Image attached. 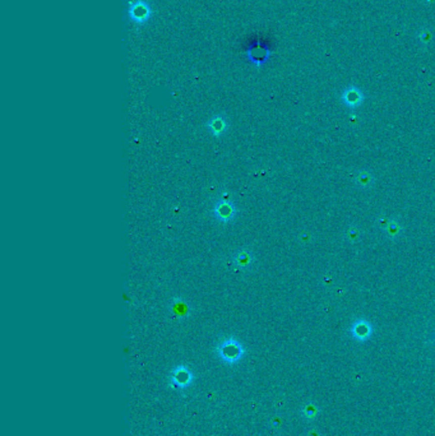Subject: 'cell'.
Returning a JSON list of instances; mask_svg holds the SVG:
<instances>
[{
	"label": "cell",
	"instance_id": "6da1fadb",
	"mask_svg": "<svg viewBox=\"0 0 435 436\" xmlns=\"http://www.w3.org/2000/svg\"><path fill=\"white\" fill-rule=\"evenodd\" d=\"M245 347L239 339L235 337H226L222 338L216 346V353L223 363L235 365L240 362L245 356Z\"/></svg>",
	"mask_w": 435,
	"mask_h": 436
},
{
	"label": "cell",
	"instance_id": "7a4b0ae2",
	"mask_svg": "<svg viewBox=\"0 0 435 436\" xmlns=\"http://www.w3.org/2000/svg\"><path fill=\"white\" fill-rule=\"evenodd\" d=\"M211 213H212V217L215 218L216 221L220 222V224L227 225L236 220L237 214H239V209H237L236 204L231 199L218 198L215 202V204H213Z\"/></svg>",
	"mask_w": 435,
	"mask_h": 436
},
{
	"label": "cell",
	"instance_id": "3957f363",
	"mask_svg": "<svg viewBox=\"0 0 435 436\" xmlns=\"http://www.w3.org/2000/svg\"><path fill=\"white\" fill-rule=\"evenodd\" d=\"M152 7L147 0H133L129 3L128 16L133 23L142 26L146 24L152 17Z\"/></svg>",
	"mask_w": 435,
	"mask_h": 436
},
{
	"label": "cell",
	"instance_id": "277c9868",
	"mask_svg": "<svg viewBox=\"0 0 435 436\" xmlns=\"http://www.w3.org/2000/svg\"><path fill=\"white\" fill-rule=\"evenodd\" d=\"M169 312L172 318L183 321L190 318L193 314V307L188 300L181 296H176L170 300Z\"/></svg>",
	"mask_w": 435,
	"mask_h": 436
},
{
	"label": "cell",
	"instance_id": "5b68a950",
	"mask_svg": "<svg viewBox=\"0 0 435 436\" xmlns=\"http://www.w3.org/2000/svg\"><path fill=\"white\" fill-rule=\"evenodd\" d=\"M193 382V372L188 366H176L171 372L170 376V385L175 389H185Z\"/></svg>",
	"mask_w": 435,
	"mask_h": 436
},
{
	"label": "cell",
	"instance_id": "8992f818",
	"mask_svg": "<svg viewBox=\"0 0 435 436\" xmlns=\"http://www.w3.org/2000/svg\"><path fill=\"white\" fill-rule=\"evenodd\" d=\"M228 127H230L228 120L223 114H216V115L211 116L210 120L206 123V128L213 138L225 137L228 132Z\"/></svg>",
	"mask_w": 435,
	"mask_h": 436
},
{
	"label": "cell",
	"instance_id": "52a82bcc",
	"mask_svg": "<svg viewBox=\"0 0 435 436\" xmlns=\"http://www.w3.org/2000/svg\"><path fill=\"white\" fill-rule=\"evenodd\" d=\"M255 261V256L252 250L249 249H237L234 254H232V263L236 268L240 270H248L253 266Z\"/></svg>",
	"mask_w": 435,
	"mask_h": 436
},
{
	"label": "cell",
	"instance_id": "ba28073f",
	"mask_svg": "<svg viewBox=\"0 0 435 436\" xmlns=\"http://www.w3.org/2000/svg\"><path fill=\"white\" fill-rule=\"evenodd\" d=\"M344 98L350 106L359 105V103L361 102V100H363V97H361L360 92L355 88L347 89V91L345 92V94H344Z\"/></svg>",
	"mask_w": 435,
	"mask_h": 436
},
{
	"label": "cell",
	"instance_id": "9c48e42d",
	"mask_svg": "<svg viewBox=\"0 0 435 436\" xmlns=\"http://www.w3.org/2000/svg\"><path fill=\"white\" fill-rule=\"evenodd\" d=\"M355 334L360 337V338H364V337L369 334V328L366 325H364V324L356 325V328H355Z\"/></svg>",
	"mask_w": 435,
	"mask_h": 436
},
{
	"label": "cell",
	"instance_id": "30bf717a",
	"mask_svg": "<svg viewBox=\"0 0 435 436\" xmlns=\"http://www.w3.org/2000/svg\"><path fill=\"white\" fill-rule=\"evenodd\" d=\"M432 338H434V339H435V334H434V337H432Z\"/></svg>",
	"mask_w": 435,
	"mask_h": 436
}]
</instances>
